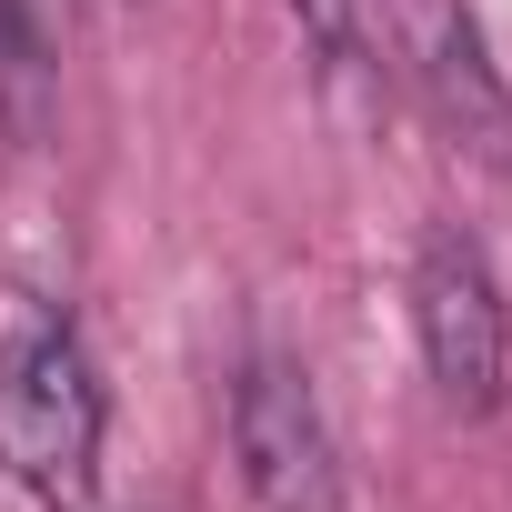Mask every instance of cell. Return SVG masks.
<instances>
[{
	"label": "cell",
	"instance_id": "1",
	"mask_svg": "<svg viewBox=\"0 0 512 512\" xmlns=\"http://www.w3.org/2000/svg\"><path fill=\"white\" fill-rule=\"evenodd\" d=\"M0 472L51 512H81L101 482V372L71 312H31L0 342Z\"/></svg>",
	"mask_w": 512,
	"mask_h": 512
},
{
	"label": "cell",
	"instance_id": "2",
	"mask_svg": "<svg viewBox=\"0 0 512 512\" xmlns=\"http://www.w3.org/2000/svg\"><path fill=\"white\" fill-rule=\"evenodd\" d=\"M412 332H422V372L452 412H492L502 372H512V312L492 282V251L462 221H432L412 251Z\"/></svg>",
	"mask_w": 512,
	"mask_h": 512
},
{
	"label": "cell",
	"instance_id": "3",
	"mask_svg": "<svg viewBox=\"0 0 512 512\" xmlns=\"http://www.w3.org/2000/svg\"><path fill=\"white\" fill-rule=\"evenodd\" d=\"M231 452L241 482L262 512H342V442L322 422V392L302 362L282 352H251L231 382Z\"/></svg>",
	"mask_w": 512,
	"mask_h": 512
},
{
	"label": "cell",
	"instance_id": "4",
	"mask_svg": "<svg viewBox=\"0 0 512 512\" xmlns=\"http://www.w3.org/2000/svg\"><path fill=\"white\" fill-rule=\"evenodd\" d=\"M402 11H412V31H402L412 91L442 121V141L472 151V161H512V91H502V71L482 51V21L462 0H402Z\"/></svg>",
	"mask_w": 512,
	"mask_h": 512
},
{
	"label": "cell",
	"instance_id": "5",
	"mask_svg": "<svg viewBox=\"0 0 512 512\" xmlns=\"http://www.w3.org/2000/svg\"><path fill=\"white\" fill-rule=\"evenodd\" d=\"M51 111H61V61H51V31L31 0H0V131L21 151L51 141Z\"/></svg>",
	"mask_w": 512,
	"mask_h": 512
},
{
	"label": "cell",
	"instance_id": "6",
	"mask_svg": "<svg viewBox=\"0 0 512 512\" xmlns=\"http://www.w3.org/2000/svg\"><path fill=\"white\" fill-rule=\"evenodd\" d=\"M292 21H302V41H312L322 61H362V41H372V0H292Z\"/></svg>",
	"mask_w": 512,
	"mask_h": 512
}]
</instances>
